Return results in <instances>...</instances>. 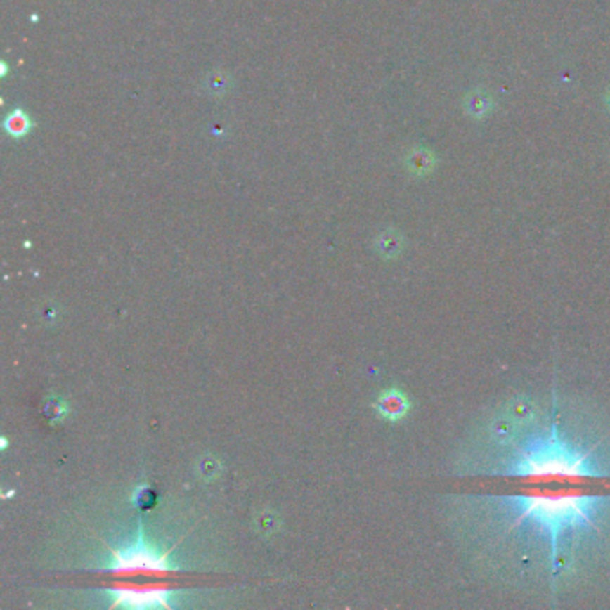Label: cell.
Masks as SVG:
<instances>
[{"label":"cell","instance_id":"obj_1","mask_svg":"<svg viewBox=\"0 0 610 610\" xmlns=\"http://www.w3.org/2000/svg\"><path fill=\"white\" fill-rule=\"evenodd\" d=\"M521 501V514L517 523L533 519L547 530L551 537V551L557 553V539L567 526L590 524L598 498L587 494L582 488H546L536 487L516 496Z\"/></svg>","mask_w":610,"mask_h":610},{"label":"cell","instance_id":"obj_2","mask_svg":"<svg viewBox=\"0 0 610 610\" xmlns=\"http://www.w3.org/2000/svg\"><path fill=\"white\" fill-rule=\"evenodd\" d=\"M589 458L590 453L571 449L562 439L551 433L547 439H540L530 448L516 453L508 474L526 480H567L569 484L602 476Z\"/></svg>","mask_w":610,"mask_h":610},{"label":"cell","instance_id":"obj_3","mask_svg":"<svg viewBox=\"0 0 610 610\" xmlns=\"http://www.w3.org/2000/svg\"><path fill=\"white\" fill-rule=\"evenodd\" d=\"M174 551H160L145 539L143 526L140 524L138 536L131 546L126 550H113L110 547V562L100 569L108 575V580L118 582H167L177 580L176 566L170 564V553Z\"/></svg>","mask_w":610,"mask_h":610},{"label":"cell","instance_id":"obj_4","mask_svg":"<svg viewBox=\"0 0 610 610\" xmlns=\"http://www.w3.org/2000/svg\"><path fill=\"white\" fill-rule=\"evenodd\" d=\"M108 592H110V606H126V609H172L170 596L179 587V580H167V582H118L108 580Z\"/></svg>","mask_w":610,"mask_h":610},{"label":"cell","instance_id":"obj_5","mask_svg":"<svg viewBox=\"0 0 610 610\" xmlns=\"http://www.w3.org/2000/svg\"><path fill=\"white\" fill-rule=\"evenodd\" d=\"M374 410L382 419L389 422H398L405 417L410 410V401L405 394L398 389H389L382 392L378 401L374 403Z\"/></svg>","mask_w":610,"mask_h":610},{"label":"cell","instance_id":"obj_6","mask_svg":"<svg viewBox=\"0 0 610 610\" xmlns=\"http://www.w3.org/2000/svg\"><path fill=\"white\" fill-rule=\"evenodd\" d=\"M41 413L45 415L48 424L56 426L59 424V422H63V419L68 415L67 399H63L61 396H56V394H51V396L45 398L44 406H41Z\"/></svg>","mask_w":610,"mask_h":610},{"label":"cell","instance_id":"obj_7","mask_svg":"<svg viewBox=\"0 0 610 610\" xmlns=\"http://www.w3.org/2000/svg\"><path fill=\"white\" fill-rule=\"evenodd\" d=\"M433 165H435V157L426 149H413L406 156V169L415 176H426L428 172H431Z\"/></svg>","mask_w":610,"mask_h":610},{"label":"cell","instance_id":"obj_8","mask_svg":"<svg viewBox=\"0 0 610 610\" xmlns=\"http://www.w3.org/2000/svg\"><path fill=\"white\" fill-rule=\"evenodd\" d=\"M157 501H160V494L150 485H138L131 492V505L140 512L152 510L157 505Z\"/></svg>","mask_w":610,"mask_h":610},{"label":"cell","instance_id":"obj_9","mask_svg":"<svg viewBox=\"0 0 610 610\" xmlns=\"http://www.w3.org/2000/svg\"><path fill=\"white\" fill-rule=\"evenodd\" d=\"M491 98H488L487 93H484V91H472V93H469L467 98H465V111L474 118L485 117V115L491 111Z\"/></svg>","mask_w":610,"mask_h":610},{"label":"cell","instance_id":"obj_10","mask_svg":"<svg viewBox=\"0 0 610 610\" xmlns=\"http://www.w3.org/2000/svg\"><path fill=\"white\" fill-rule=\"evenodd\" d=\"M4 126L6 131H8L11 136L22 138L31 129V120H29V117L22 110H15L13 113L8 115Z\"/></svg>","mask_w":610,"mask_h":610},{"label":"cell","instance_id":"obj_11","mask_svg":"<svg viewBox=\"0 0 610 610\" xmlns=\"http://www.w3.org/2000/svg\"><path fill=\"white\" fill-rule=\"evenodd\" d=\"M229 86H231V79H229L224 72H213L205 81V88L209 93L215 95V97L228 93Z\"/></svg>","mask_w":610,"mask_h":610},{"label":"cell","instance_id":"obj_12","mask_svg":"<svg viewBox=\"0 0 610 610\" xmlns=\"http://www.w3.org/2000/svg\"><path fill=\"white\" fill-rule=\"evenodd\" d=\"M401 249V236L394 231L383 233L378 238V251L383 256H396Z\"/></svg>","mask_w":610,"mask_h":610},{"label":"cell","instance_id":"obj_13","mask_svg":"<svg viewBox=\"0 0 610 610\" xmlns=\"http://www.w3.org/2000/svg\"><path fill=\"white\" fill-rule=\"evenodd\" d=\"M197 471H199V476H201L202 480L212 481V480H215L216 476H219V472H221V464H219V460H216L215 457H212V455H206V457L202 458L201 462H199V467H197Z\"/></svg>","mask_w":610,"mask_h":610},{"label":"cell","instance_id":"obj_14","mask_svg":"<svg viewBox=\"0 0 610 610\" xmlns=\"http://www.w3.org/2000/svg\"><path fill=\"white\" fill-rule=\"evenodd\" d=\"M606 104H609V108H610V91H609V95H606Z\"/></svg>","mask_w":610,"mask_h":610}]
</instances>
